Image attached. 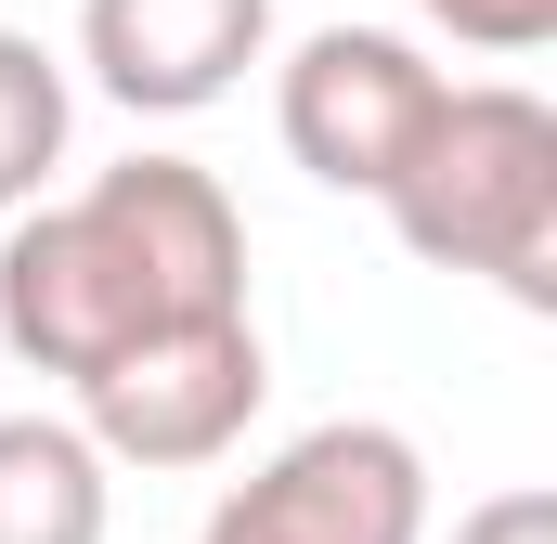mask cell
Returning a JSON list of instances; mask_svg holds the SVG:
<instances>
[{
  "instance_id": "52a82bcc",
  "label": "cell",
  "mask_w": 557,
  "mask_h": 544,
  "mask_svg": "<svg viewBox=\"0 0 557 544\" xmlns=\"http://www.w3.org/2000/svg\"><path fill=\"white\" fill-rule=\"evenodd\" d=\"M117 467L78 415H0V544H104Z\"/></svg>"
},
{
  "instance_id": "30bf717a",
  "label": "cell",
  "mask_w": 557,
  "mask_h": 544,
  "mask_svg": "<svg viewBox=\"0 0 557 544\" xmlns=\"http://www.w3.org/2000/svg\"><path fill=\"white\" fill-rule=\"evenodd\" d=\"M454 544H557V493H532V480H519V493H480V506L454 519Z\"/></svg>"
},
{
  "instance_id": "3957f363",
  "label": "cell",
  "mask_w": 557,
  "mask_h": 544,
  "mask_svg": "<svg viewBox=\"0 0 557 544\" xmlns=\"http://www.w3.org/2000/svg\"><path fill=\"white\" fill-rule=\"evenodd\" d=\"M273 403V350H260V311H221V324H182V337H143L104 376H78V428L104 441V467H221Z\"/></svg>"
},
{
  "instance_id": "7a4b0ae2",
  "label": "cell",
  "mask_w": 557,
  "mask_h": 544,
  "mask_svg": "<svg viewBox=\"0 0 557 544\" xmlns=\"http://www.w3.org/2000/svg\"><path fill=\"white\" fill-rule=\"evenodd\" d=\"M389 234L428 272H480L519 311H557V104L519 78H441L428 131L376 182Z\"/></svg>"
},
{
  "instance_id": "6da1fadb",
  "label": "cell",
  "mask_w": 557,
  "mask_h": 544,
  "mask_svg": "<svg viewBox=\"0 0 557 544\" xmlns=\"http://www.w3.org/2000/svg\"><path fill=\"white\" fill-rule=\"evenodd\" d=\"M247 311V208L195 156L91 169L78 195H26L0 221V350L26 376H104L143 337Z\"/></svg>"
},
{
  "instance_id": "277c9868",
  "label": "cell",
  "mask_w": 557,
  "mask_h": 544,
  "mask_svg": "<svg viewBox=\"0 0 557 544\" xmlns=\"http://www.w3.org/2000/svg\"><path fill=\"white\" fill-rule=\"evenodd\" d=\"M195 544H428V454L389 415H324L273 441Z\"/></svg>"
},
{
  "instance_id": "8992f818",
  "label": "cell",
  "mask_w": 557,
  "mask_h": 544,
  "mask_svg": "<svg viewBox=\"0 0 557 544\" xmlns=\"http://www.w3.org/2000/svg\"><path fill=\"white\" fill-rule=\"evenodd\" d=\"M273 52V0H78V65L131 118H208Z\"/></svg>"
},
{
  "instance_id": "ba28073f",
  "label": "cell",
  "mask_w": 557,
  "mask_h": 544,
  "mask_svg": "<svg viewBox=\"0 0 557 544\" xmlns=\"http://www.w3.org/2000/svg\"><path fill=\"white\" fill-rule=\"evenodd\" d=\"M65 131H78V91H65V65L26 39V26H0V221L65 169Z\"/></svg>"
},
{
  "instance_id": "9c48e42d",
  "label": "cell",
  "mask_w": 557,
  "mask_h": 544,
  "mask_svg": "<svg viewBox=\"0 0 557 544\" xmlns=\"http://www.w3.org/2000/svg\"><path fill=\"white\" fill-rule=\"evenodd\" d=\"M389 13H416L441 39H467V52H545L557 39V0H389Z\"/></svg>"
},
{
  "instance_id": "5b68a950",
  "label": "cell",
  "mask_w": 557,
  "mask_h": 544,
  "mask_svg": "<svg viewBox=\"0 0 557 544\" xmlns=\"http://www.w3.org/2000/svg\"><path fill=\"white\" fill-rule=\"evenodd\" d=\"M428 104H441V65L403 26H311L273 78V131L324 195H376L428 131Z\"/></svg>"
}]
</instances>
